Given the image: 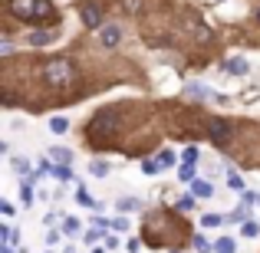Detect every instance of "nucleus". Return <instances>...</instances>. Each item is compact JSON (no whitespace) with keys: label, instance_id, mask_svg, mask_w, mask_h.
Masks as SVG:
<instances>
[{"label":"nucleus","instance_id":"nucleus-16","mask_svg":"<svg viewBox=\"0 0 260 253\" xmlns=\"http://www.w3.org/2000/svg\"><path fill=\"white\" fill-rule=\"evenodd\" d=\"M178 177H181V181H194V165H191V161H184V165L178 168Z\"/></svg>","mask_w":260,"mask_h":253},{"label":"nucleus","instance_id":"nucleus-13","mask_svg":"<svg viewBox=\"0 0 260 253\" xmlns=\"http://www.w3.org/2000/svg\"><path fill=\"white\" fill-rule=\"evenodd\" d=\"M224 221H228V217H221V214H204L201 217V227H221Z\"/></svg>","mask_w":260,"mask_h":253},{"label":"nucleus","instance_id":"nucleus-3","mask_svg":"<svg viewBox=\"0 0 260 253\" xmlns=\"http://www.w3.org/2000/svg\"><path fill=\"white\" fill-rule=\"evenodd\" d=\"M43 79H46V86H53V89H66V86H73V79H76V66H73L66 56L46 59L43 63Z\"/></svg>","mask_w":260,"mask_h":253},{"label":"nucleus","instance_id":"nucleus-4","mask_svg":"<svg viewBox=\"0 0 260 253\" xmlns=\"http://www.w3.org/2000/svg\"><path fill=\"white\" fill-rule=\"evenodd\" d=\"M204 128H208V135H211V141L214 145H231V138H234V125H231L228 119H217V115H211L208 122H204Z\"/></svg>","mask_w":260,"mask_h":253},{"label":"nucleus","instance_id":"nucleus-10","mask_svg":"<svg viewBox=\"0 0 260 253\" xmlns=\"http://www.w3.org/2000/svg\"><path fill=\"white\" fill-rule=\"evenodd\" d=\"M184 92H188V95H194V99H217V95L211 92V89H204L201 83H191V86H184Z\"/></svg>","mask_w":260,"mask_h":253},{"label":"nucleus","instance_id":"nucleus-29","mask_svg":"<svg viewBox=\"0 0 260 253\" xmlns=\"http://www.w3.org/2000/svg\"><path fill=\"white\" fill-rule=\"evenodd\" d=\"M194 207V197H181V201H178V210H191Z\"/></svg>","mask_w":260,"mask_h":253},{"label":"nucleus","instance_id":"nucleus-7","mask_svg":"<svg viewBox=\"0 0 260 253\" xmlns=\"http://www.w3.org/2000/svg\"><path fill=\"white\" fill-rule=\"evenodd\" d=\"M26 40H30V46H50L53 40H56V33H53V30H46V26H40V30H33Z\"/></svg>","mask_w":260,"mask_h":253},{"label":"nucleus","instance_id":"nucleus-19","mask_svg":"<svg viewBox=\"0 0 260 253\" xmlns=\"http://www.w3.org/2000/svg\"><path fill=\"white\" fill-rule=\"evenodd\" d=\"M50 171H53V174L59 177V181H70V177H73V171L66 168V165H56V168H50Z\"/></svg>","mask_w":260,"mask_h":253},{"label":"nucleus","instance_id":"nucleus-15","mask_svg":"<svg viewBox=\"0 0 260 253\" xmlns=\"http://www.w3.org/2000/svg\"><path fill=\"white\" fill-rule=\"evenodd\" d=\"M234 247H237V243L231 240V237H221V240L214 243V250H217V253H234Z\"/></svg>","mask_w":260,"mask_h":253},{"label":"nucleus","instance_id":"nucleus-23","mask_svg":"<svg viewBox=\"0 0 260 253\" xmlns=\"http://www.w3.org/2000/svg\"><path fill=\"white\" fill-rule=\"evenodd\" d=\"M172 161H175V152H168V148H165V152L158 155V165H161V168H168Z\"/></svg>","mask_w":260,"mask_h":253},{"label":"nucleus","instance_id":"nucleus-9","mask_svg":"<svg viewBox=\"0 0 260 253\" xmlns=\"http://www.w3.org/2000/svg\"><path fill=\"white\" fill-rule=\"evenodd\" d=\"M191 194L194 197H211L214 194V184L211 181H191Z\"/></svg>","mask_w":260,"mask_h":253},{"label":"nucleus","instance_id":"nucleus-2","mask_svg":"<svg viewBox=\"0 0 260 253\" xmlns=\"http://www.w3.org/2000/svg\"><path fill=\"white\" fill-rule=\"evenodd\" d=\"M115 132H119V109H99V112L89 119V125H86V135L92 141L112 138Z\"/></svg>","mask_w":260,"mask_h":253},{"label":"nucleus","instance_id":"nucleus-24","mask_svg":"<svg viewBox=\"0 0 260 253\" xmlns=\"http://www.w3.org/2000/svg\"><path fill=\"white\" fill-rule=\"evenodd\" d=\"M13 168H17V174H23V177L30 174V165H26L23 158H13Z\"/></svg>","mask_w":260,"mask_h":253},{"label":"nucleus","instance_id":"nucleus-25","mask_svg":"<svg viewBox=\"0 0 260 253\" xmlns=\"http://www.w3.org/2000/svg\"><path fill=\"white\" fill-rule=\"evenodd\" d=\"M142 171H145V174H158L161 165H158V161H145V165H142Z\"/></svg>","mask_w":260,"mask_h":253},{"label":"nucleus","instance_id":"nucleus-32","mask_svg":"<svg viewBox=\"0 0 260 253\" xmlns=\"http://www.w3.org/2000/svg\"><path fill=\"white\" fill-rule=\"evenodd\" d=\"M254 17H257V23H260V7H257V13H254Z\"/></svg>","mask_w":260,"mask_h":253},{"label":"nucleus","instance_id":"nucleus-18","mask_svg":"<svg viewBox=\"0 0 260 253\" xmlns=\"http://www.w3.org/2000/svg\"><path fill=\"white\" fill-rule=\"evenodd\" d=\"M66 128H70V122H66V119H53L50 122V132H56V135H63Z\"/></svg>","mask_w":260,"mask_h":253},{"label":"nucleus","instance_id":"nucleus-12","mask_svg":"<svg viewBox=\"0 0 260 253\" xmlns=\"http://www.w3.org/2000/svg\"><path fill=\"white\" fill-rule=\"evenodd\" d=\"M20 201H23L26 207L33 204V181H23V184H20Z\"/></svg>","mask_w":260,"mask_h":253},{"label":"nucleus","instance_id":"nucleus-5","mask_svg":"<svg viewBox=\"0 0 260 253\" xmlns=\"http://www.w3.org/2000/svg\"><path fill=\"white\" fill-rule=\"evenodd\" d=\"M79 20H83V26H89V30H99L102 20H106V10L99 4H92V0H86V4H79Z\"/></svg>","mask_w":260,"mask_h":253},{"label":"nucleus","instance_id":"nucleus-14","mask_svg":"<svg viewBox=\"0 0 260 253\" xmlns=\"http://www.w3.org/2000/svg\"><path fill=\"white\" fill-rule=\"evenodd\" d=\"M228 184L237 191V194H244V177L237 174V171H228Z\"/></svg>","mask_w":260,"mask_h":253},{"label":"nucleus","instance_id":"nucleus-21","mask_svg":"<svg viewBox=\"0 0 260 253\" xmlns=\"http://www.w3.org/2000/svg\"><path fill=\"white\" fill-rule=\"evenodd\" d=\"M191 243H194V250H198V253H211V243L204 240V237H194Z\"/></svg>","mask_w":260,"mask_h":253},{"label":"nucleus","instance_id":"nucleus-1","mask_svg":"<svg viewBox=\"0 0 260 253\" xmlns=\"http://www.w3.org/2000/svg\"><path fill=\"white\" fill-rule=\"evenodd\" d=\"M10 13L17 20H26V23H46L56 17L50 0H10Z\"/></svg>","mask_w":260,"mask_h":253},{"label":"nucleus","instance_id":"nucleus-26","mask_svg":"<svg viewBox=\"0 0 260 253\" xmlns=\"http://www.w3.org/2000/svg\"><path fill=\"white\" fill-rule=\"evenodd\" d=\"M257 234H260V227H257L254 221H247V224H244V237H257Z\"/></svg>","mask_w":260,"mask_h":253},{"label":"nucleus","instance_id":"nucleus-28","mask_svg":"<svg viewBox=\"0 0 260 253\" xmlns=\"http://www.w3.org/2000/svg\"><path fill=\"white\" fill-rule=\"evenodd\" d=\"M184 161H191V165L198 161V148H194V145H191V148H184Z\"/></svg>","mask_w":260,"mask_h":253},{"label":"nucleus","instance_id":"nucleus-22","mask_svg":"<svg viewBox=\"0 0 260 253\" xmlns=\"http://www.w3.org/2000/svg\"><path fill=\"white\" fill-rule=\"evenodd\" d=\"M135 207H139L135 197H122V201H119V210H135Z\"/></svg>","mask_w":260,"mask_h":253},{"label":"nucleus","instance_id":"nucleus-30","mask_svg":"<svg viewBox=\"0 0 260 253\" xmlns=\"http://www.w3.org/2000/svg\"><path fill=\"white\" fill-rule=\"evenodd\" d=\"M112 227H115V230H125V227H128V221H125V217H115Z\"/></svg>","mask_w":260,"mask_h":253},{"label":"nucleus","instance_id":"nucleus-6","mask_svg":"<svg viewBox=\"0 0 260 253\" xmlns=\"http://www.w3.org/2000/svg\"><path fill=\"white\" fill-rule=\"evenodd\" d=\"M119 40H122V30L119 26H99V43L102 46H119Z\"/></svg>","mask_w":260,"mask_h":253},{"label":"nucleus","instance_id":"nucleus-27","mask_svg":"<svg viewBox=\"0 0 260 253\" xmlns=\"http://www.w3.org/2000/svg\"><path fill=\"white\" fill-rule=\"evenodd\" d=\"M63 230H66L70 237H73V234H79V221H66V224H63Z\"/></svg>","mask_w":260,"mask_h":253},{"label":"nucleus","instance_id":"nucleus-17","mask_svg":"<svg viewBox=\"0 0 260 253\" xmlns=\"http://www.w3.org/2000/svg\"><path fill=\"white\" fill-rule=\"evenodd\" d=\"M76 201L83 204V207H95V201H92V197L86 194V188H83V184H79V188H76Z\"/></svg>","mask_w":260,"mask_h":253},{"label":"nucleus","instance_id":"nucleus-20","mask_svg":"<svg viewBox=\"0 0 260 253\" xmlns=\"http://www.w3.org/2000/svg\"><path fill=\"white\" fill-rule=\"evenodd\" d=\"M89 171H92L95 177H106L109 174V165H106V161H92V168H89Z\"/></svg>","mask_w":260,"mask_h":253},{"label":"nucleus","instance_id":"nucleus-31","mask_svg":"<svg viewBox=\"0 0 260 253\" xmlns=\"http://www.w3.org/2000/svg\"><path fill=\"white\" fill-rule=\"evenodd\" d=\"M0 253H13V247H10V243H4V250H0Z\"/></svg>","mask_w":260,"mask_h":253},{"label":"nucleus","instance_id":"nucleus-11","mask_svg":"<svg viewBox=\"0 0 260 253\" xmlns=\"http://www.w3.org/2000/svg\"><path fill=\"white\" fill-rule=\"evenodd\" d=\"M50 158L59 161V165H70V161H73V152H70V148H50Z\"/></svg>","mask_w":260,"mask_h":253},{"label":"nucleus","instance_id":"nucleus-8","mask_svg":"<svg viewBox=\"0 0 260 253\" xmlns=\"http://www.w3.org/2000/svg\"><path fill=\"white\" fill-rule=\"evenodd\" d=\"M250 66H247V59H241V56H231L228 63H224V73H231V76H244Z\"/></svg>","mask_w":260,"mask_h":253}]
</instances>
